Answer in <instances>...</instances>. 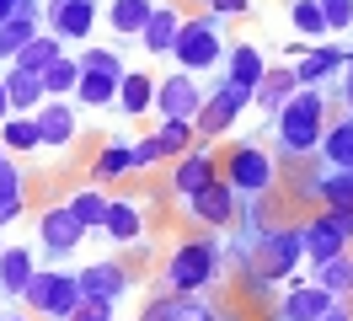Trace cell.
I'll use <instances>...</instances> for the list:
<instances>
[{"label":"cell","instance_id":"obj_1","mask_svg":"<svg viewBox=\"0 0 353 321\" xmlns=\"http://www.w3.org/2000/svg\"><path fill=\"white\" fill-rule=\"evenodd\" d=\"M327 107H332L327 86H300L273 113V150H279V161H305V155L321 150V134H327V118H332Z\"/></svg>","mask_w":353,"mask_h":321},{"label":"cell","instance_id":"obj_2","mask_svg":"<svg viewBox=\"0 0 353 321\" xmlns=\"http://www.w3.org/2000/svg\"><path fill=\"white\" fill-rule=\"evenodd\" d=\"M225 273V257H220V241L214 235H188L182 246H172L166 268H161V289L166 295H203L214 289Z\"/></svg>","mask_w":353,"mask_h":321},{"label":"cell","instance_id":"obj_3","mask_svg":"<svg viewBox=\"0 0 353 321\" xmlns=\"http://www.w3.org/2000/svg\"><path fill=\"white\" fill-rule=\"evenodd\" d=\"M300 257H305V220H284V225H268L263 231L252 268L268 273L273 284H289V278L300 273Z\"/></svg>","mask_w":353,"mask_h":321},{"label":"cell","instance_id":"obj_4","mask_svg":"<svg viewBox=\"0 0 353 321\" xmlns=\"http://www.w3.org/2000/svg\"><path fill=\"white\" fill-rule=\"evenodd\" d=\"M27 305L38 311L43 321H75V311L86 305V295H81V278L65 273V268H38V273L27 278Z\"/></svg>","mask_w":353,"mask_h":321},{"label":"cell","instance_id":"obj_5","mask_svg":"<svg viewBox=\"0 0 353 321\" xmlns=\"http://www.w3.org/2000/svg\"><path fill=\"white\" fill-rule=\"evenodd\" d=\"M172 59H176V70H193V75H203V70L225 64L220 17H214V11H199V17H188V21H182V32H176Z\"/></svg>","mask_w":353,"mask_h":321},{"label":"cell","instance_id":"obj_6","mask_svg":"<svg viewBox=\"0 0 353 321\" xmlns=\"http://www.w3.org/2000/svg\"><path fill=\"white\" fill-rule=\"evenodd\" d=\"M225 182L236 193H273L279 188V150L236 139V145L225 150Z\"/></svg>","mask_w":353,"mask_h":321},{"label":"cell","instance_id":"obj_7","mask_svg":"<svg viewBox=\"0 0 353 321\" xmlns=\"http://www.w3.org/2000/svg\"><path fill=\"white\" fill-rule=\"evenodd\" d=\"M86 235H91V225H81V214L70 209L65 198L38 214V252H43L48 262H70V252H81Z\"/></svg>","mask_w":353,"mask_h":321},{"label":"cell","instance_id":"obj_8","mask_svg":"<svg viewBox=\"0 0 353 321\" xmlns=\"http://www.w3.org/2000/svg\"><path fill=\"white\" fill-rule=\"evenodd\" d=\"M172 204H176L182 220L209 225V231H225V225H236V214H241V193L220 177V182H209L203 193H193V198H172Z\"/></svg>","mask_w":353,"mask_h":321},{"label":"cell","instance_id":"obj_9","mask_svg":"<svg viewBox=\"0 0 353 321\" xmlns=\"http://www.w3.org/2000/svg\"><path fill=\"white\" fill-rule=\"evenodd\" d=\"M348 241H353V209H332V204H321V209L305 220V257H310V262L348 252Z\"/></svg>","mask_w":353,"mask_h":321},{"label":"cell","instance_id":"obj_10","mask_svg":"<svg viewBox=\"0 0 353 321\" xmlns=\"http://www.w3.org/2000/svg\"><path fill=\"white\" fill-rule=\"evenodd\" d=\"M257 102L246 86H236V81H225V86H214L209 97H203V107H199V139H220L225 128H236V118H241L246 107Z\"/></svg>","mask_w":353,"mask_h":321},{"label":"cell","instance_id":"obj_11","mask_svg":"<svg viewBox=\"0 0 353 321\" xmlns=\"http://www.w3.org/2000/svg\"><path fill=\"white\" fill-rule=\"evenodd\" d=\"M225 177V155L209 145H193L188 155H176L172 161V198H193V193H203L209 182H220Z\"/></svg>","mask_w":353,"mask_h":321},{"label":"cell","instance_id":"obj_12","mask_svg":"<svg viewBox=\"0 0 353 321\" xmlns=\"http://www.w3.org/2000/svg\"><path fill=\"white\" fill-rule=\"evenodd\" d=\"M43 21H48V32H54V38L86 43L91 27L102 21V11H97V0H48V6H43Z\"/></svg>","mask_w":353,"mask_h":321},{"label":"cell","instance_id":"obj_13","mask_svg":"<svg viewBox=\"0 0 353 321\" xmlns=\"http://www.w3.org/2000/svg\"><path fill=\"white\" fill-rule=\"evenodd\" d=\"M209 91H199V75L193 70H172L166 81L155 86V113L161 118H199V107Z\"/></svg>","mask_w":353,"mask_h":321},{"label":"cell","instance_id":"obj_14","mask_svg":"<svg viewBox=\"0 0 353 321\" xmlns=\"http://www.w3.org/2000/svg\"><path fill=\"white\" fill-rule=\"evenodd\" d=\"M337 300H343V295L321 289L316 278H289L284 295H279V311H284V321H316V316H327Z\"/></svg>","mask_w":353,"mask_h":321},{"label":"cell","instance_id":"obj_15","mask_svg":"<svg viewBox=\"0 0 353 321\" xmlns=\"http://www.w3.org/2000/svg\"><path fill=\"white\" fill-rule=\"evenodd\" d=\"M294 54V75H300V86H327L332 75H343V64H348V48H337V43H321V48H305V43H294L289 48Z\"/></svg>","mask_w":353,"mask_h":321},{"label":"cell","instance_id":"obj_16","mask_svg":"<svg viewBox=\"0 0 353 321\" xmlns=\"http://www.w3.org/2000/svg\"><path fill=\"white\" fill-rule=\"evenodd\" d=\"M145 209H150V193H139V198H112L108 220H102V235H108L112 246H134V241L145 235Z\"/></svg>","mask_w":353,"mask_h":321},{"label":"cell","instance_id":"obj_17","mask_svg":"<svg viewBox=\"0 0 353 321\" xmlns=\"http://www.w3.org/2000/svg\"><path fill=\"white\" fill-rule=\"evenodd\" d=\"M75 278H81V295H86V300H112V305L129 295V284H134V273L123 268V262H112V257H102V262H86Z\"/></svg>","mask_w":353,"mask_h":321},{"label":"cell","instance_id":"obj_18","mask_svg":"<svg viewBox=\"0 0 353 321\" xmlns=\"http://www.w3.org/2000/svg\"><path fill=\"white\" fill-rule=\"evenodd\" d=\"M38 128H43L48 150H70L81 139V118H75V107H70L65 97H48V102L38 107Z\"/></svg>","mask_w":353,"mask_h":321},{"label":"cell","instance_id":"obj_19","mask_svg":"<svg viewBox=\"0 0 353 321\" xmlns=\"http://www.w3.org/2000/svg\"><path fill=\"white\" fill-rule=\"evenodd\" d=\"M268 70H273V64L263 59V48H257V43H230V48H225V81H236V86H246V91H257Z\"/></svg>","mask_w":353,"mask_h":321},{"label":"cell","instance_id":"obj_20","mask_svg":"<svg viewBox=\"0 0 353 321\" xmlns=\"http://www.w3.org/2000/svg\"><path fill=\"white\" fill-rule=\"evenodd\" d=\"M327 166H353V113L337 107L327 118V134H321V150H316Z\"/></svg>","mask_w":353,"mask_h":321},{"label":"cell","instance_id":"obj_21","mask_svg":"<svg viewBox=\"0 0 353 321\" xmlns=\"http://www.w3.org/2000/svg\"><path fill=\"white\" fill-rule=\"evenodd\" d=\"M6 91H11V107L17 113H38V107L48 102V86L38 70H27V64L11 59V70H6Z\"/></svg>","mask_w":353,"mask_h":321},{"label":"cell","instance_id":"obj_22","mask_svg":"<svg viewBox=\"0 0 353 321\" xmlns=\"http://www.w3.org/2000/svg\"><path fill=\"white\" fill-rule=\"evenodd\" d=\"M182 11H176V6H166V0H161V6H155V17L145 21V32H139V43H145V54H172L176 48V32H182Z\"/></svg>","mask_w":353,"mask_h":321},{"label":"cell","instance_id":"obj_23","mask_svg":"<svg viewBox=\"0 0 353 321\" xmlns=\"http://www.w3.org/2000/svg\"><path fill=\"white\" fill-rule=\"evenodd\" d=\"M32 273H38V257L27 252V246H6L0 252V295L6 300H22Z\"/></svg>","mask_w":353,"mask_h":321},{"label":"cell","instance_id":"obj_24","mask_svg":"<svg viewBox=\"0 0 353 321\" xmlns=\"http://www.w3.org/2000/svg\"><path fill=\"white\" fill-rule=\"evenodd\" d=\"M155 6H161V0H108L102 17H108V27L118 32V38H139L145 21L155 17Z\"/></svg>","mask_w":353,"mask_h":321},{"label":"cell","instance_id":"obj_25","mask_svg":"<svg viewBox=\"0 0 353 321\" xmlns=\"http://www.w3.org/2000/svg\"><path fill=\"white\" fill-rule=\"evenodd\" d=\"M294 91H300V75H294V64H279V70H268V75H263V86H257L252 97H257V107H263L268 118H273V113H279V107H284Z\"/></svg>","mask_w":353,"mask_h":321},{"label":"cell","instance_id":"obj_26","mask_svg":"<svg viewBox=\"0 0 353 321\" xmlns=\"http://www.w3.org/2000/svg\"><path fill=\"white\" fill-rule=\"evenodd\" d=\"M155 86L161 81H150L145 70H129L123 86H118V113H123V118H145V113L155 107Z\"/></svg>","mask_w":353,"mask_h":321},{"label":"cell","instance_id":"obj_27","mask_svg":"<svg viewBox=\"0 0 353 321\" xmlns=\"http://www.w3.org/2000/svg\"><path fill=\"white\" fill-rule=\"evenodd\" d=\"M0 139L11 155H32V150H43V128H38V113H11L6 124H0Z\"/></svg>","mask_w":353,"mask_h":321},{"label":"cell","instance_id":"obj_28","mask_svg":"<svg viewBox=\"0 0 353 321\" xmlns=\"http://www.w3.org/2000/svg\"><path fill=\"white\" fill-rule=\"evenodd\" d=\"M123 171H134V139H108L91 155V182H112Z\"/></svg>","mask_w":353,"mask_h":321},{"label":"cell","instance_id":"obj_29","mask_svg":"<svg viewBox=\"0 0 353 321\" xmlns=\"http://www.w3.org/2000/svg\"><path fill=\"white\" fill-rule=\"evenodd\" d=\"M305 278H316V284H321V289H332V295L353 300V257H348V252L310 262V273H305Z\"/></svg>","mask_w":353,"mask_h":321},{"label":"cell","instance_id":"obj_30","mask_svg":"<svg viewBox=\"0 0 353 321\" xmlns=\"http://www.w3.org/2000/svg\"><path fill=\"white\" fill-rule=\"evenodd\" d=\"M155 139H161V150H166V161H176V155L193 150L199 124H193V118H161V124H155Z\"/></svg>","mask_w":353,"mask_h":321},{"label":"cell","instance_id":"obj_31","mask_svg":"<svg viewBox=\"0 0 353 321\" xmlns=\"http://www.w3.org/2000/svg\"><path fill=\"white\" fill-rule=\"evenodd\" d=\"M65 204H70L75 214H81V225L102 231V220H108V204H112V198L102 193V182H91V188H75V193L65 198Z\"/></svg>","mask_w":353,"mask_h":321},{"label":"cell","instance_id":"obj_32","mask_svg":"<svg viewBox=\"0 0 353 321\" xmlns=\"http://www.w3.org/2000/svg\"><path fill=\"white\" fill-rule=\"evenodd\" d=\"M81 54H59V59L43 70V86H48V97H75V86H81Z\"/></svg>","mask_w":353,"mask_h":321},{"label":"cell","instance_id":"obj_33","mask_svg":"<svg viewBox=\"0 0 353 321\" xmlns=\"http://www.w3.org/2000/svg\"><path fill=\"white\" fill-rule=\"evenodd\" d=\"M118 75H102V70H86L81 75V86H75V102H86V107H112L118 102Z\"/></svg>","mask_w":353,"mask_h":321},{"label":"cell","instance_id":"obj_34","mask_svg":"<svg viewBox=\"0 0 353 321\" xmlns=\"http://www.w3.org/2000/svg\"><path fill=\"white\" fill-rule=\"evenodd\" d=\"M289 21H294V32H305V38H332L321 0H289Z\"/></svg>","mask_w":353,"mask_h":321},{"label":"cell","instance_id":"obj_35","mask_svg":"<svg viewBox=\"0 0 353 321\" xmlns=\"http://www.w3.org/2000/svg\"><path fill=\"white\" fill-rule=\"evenodd\" d=\"M32 38H38V17H11V21H0V59H17Z\"/></svg>","mask_w":353,"mask_h":321},{"label":"cell","instance_id":"obj_36","mask_svg":"<svg viewBox=\"0 0 353 321\" xmlns=\"http://www.w3.org/2000/svg\"><path fill=\"white\" fill-rule=\"evenodd\" d=\"M59 54H65V38H54V32H38V38H32L22 54H17V64H27V70H38V75H43V70L59 59Z\"/></svg>","mask_w":353,"mask_h":321},{"label":"cell","instance_id":"obj_37","mask_svg":"<svg viewBox=\"0 0 353 321\" xmlns=\"http://www.w3.org/2000/svg\"><path fill=\"white\" fill-rule=\"evenodd\" d=\"M327 204L353 209V166H327Z\"/></svg>","mask_w":353,"mask_h":321},{"label":"cell","instance_id":"obj_38","mask_svg":"<svg viewBox=\"0 0 353 321\" xmlns=\"http://www.w3.org/2000/svg\"><path fill=\"white\" fill-rule=\"evenodd\" d=\"M81 70H102V75H118V81L129 75L123 54H112V48H97V43H91V48H81Z\"/></svg>","mask_w":353,"mask_h":321},{"label":"cell","instance_id":"obj_39","mask_svg":"<svg viewBox=\"0 0 353 321\" xmlns=\"http://www.w3.org/2000/svg\"><path fill=\"white\" fill-rule=\"evenodd\" d=\"M22 198H27V182L17 155H0V204H22Z\"/></svg>","mask_w":353,"mask_h":321},{"label":"cell","instance_id":"obj_40","mask_svg":"<svg viewBox=\"0 0 353 321\" xmlns=\"http://www.w3.org/2000/svg\"><path fill=\"white\" fill-rule=\"evenodd\" d=\"M161 161H166L161 139H155V134H139V139H134V171H150V166H161Z\"/></svg>","mask_w":353,"mask_h":321},{"label":"cell","instance_id":"obj_41","mask_svg":"<svg viewBox=\"0 0 353 321\" xmlns=\"http://www.w3.org/2000/svg\"><path fill=\"white\" fill-rule=\"evenodd\" d=\"M139 321H182V300H176V295H161V300H150V305L139 311Z\"/></svg>","mask_w":353,"mask_h":321},{"label":"cell","instance_id":"obj_42","mask_svg":"<svg viewBox=\"0 0 353 321\" xmlns=\"http://www.w3.org/2000/svg\"><path fill=\"white\" fill-rule=\"evenodd\" d=\"M332 32H353V0H321Z\"/></svg>","mask_w":353,"mask_h":321},{"label":"cell","instance_id":"obj_43","mask_svg":"<svg viewBox=\"0 0 353 321\" xmlns=\"http://www.w3.org/2000/svg\"><path fill=\"white\" fill-rule=\"evenodd\" d=\"M75 321H118V311H112V300H86L75 311Z\"/></svg>","mask_w":353,"mask_h":321},{"label":"cell","instance_id":"obj_44","mask_svg":"<svg viewBox=\"0 0 353 321\" xmlns=\"http://www.w3.org/2000/svg\"><path fill=\"white\" fill-rule=\"evenodd\" d=\"M337 97H343V107L353 113V54H348V64H343V75H337Z\"/></svg>","mask_w":353,"mask_h":321},{"label":"cell","instance_id":"obj_45","mask_svg":"<svg viewBox=\"0 0 353 321\" xmlns=\"http://www.w3.org/2000/svg\"><path fill=\"white\" fill-rule=\"evenodd\" d=\"M246 6H252V0H214V6H209V11H214V17H241V11H246Z\"/></svg>","mask_w":353,"mask_h":321},{"label":"cell","instance_id":"obj_46","mask_svg":"<svg viewBox=\"0 0 353 321\" xmlns=\"http://www.w3.org/2000/svg\"><path fill=\"white\" fill-rule=\"evenodd\" d=\"M316 321H353V300H337L327 316H316Z\"/></svg>","mask_w":353,"mask_h":321},{"label":"cell","instance_id":"obj_47","mask_svg":"<svg viewBox=\"0 0 353 321\" xmlns=\"http://www.w3.org/2000/svg\"><path fill=\"white\" fill-rule=\"evenodd\" d=\"M11 113H17V107H11V91H6V75H0V124H6Z\"/></svg>","mask_w":353,"mask_h":321},{"label":"cell","instance_id":"obj_48","mask_svg":"<svg viewBox=\"0 0 353 321\" xmlns=\"http://www.w3.org/2000/svg\"><path fill=\"white\" fill-rule=\"evenodd\" d=\"M17 11H22V0H0V21H11Z\"/></svg>","mask_w":353,"mask_h":321},{"label":"cell","instance_id":"obj_49","mask_svg":"<svg viewBox=\"0 0 353 321\" xmlns=\"http://www.w3.org/2000/svg\"><path fill=\"white\" fill-rule=\"evenodd\" d=\"M0 155H11V150H6V139H0Z\"/></svg>","mask_w":353,"mask_h":321},{"label":"cell","instance_id":"obj_50","mask_svg":"<svg viewBox=\"0 0 353 321\" xmlns=\"http://www.w3.org/2000/svg\"><path fill=\"white\" fill-rule=\"evenodd\" d=\"M6 321H27V316H6Z\"/></svg>","mask_w":353,"mask_h":321},{"label":"cell","instance_id":"obj_51","mask_svg":"<svg viewBox=\"0 0 353 321\" xmlns=\"http://www.w3.org/2000/svg\"><path fill=\"white\" fill-rule=\"evenodd\" d=\"M0 252H6V235H0Z\"/></svg>","mask_w":353,"mask_h":321}]
</instances>
